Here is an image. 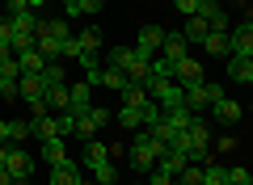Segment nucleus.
Returning a JSON list of instances; mask_svg holds the SVG:
<instances>
[{
  "instance_id": "obj_1",
  "label": "nucleus",
  "mask_w": 253,
  "mask_h": 185,
  "mask_svg": "<svg viewBox=\"0 0 253 185\" xmlns=\"http://www.w3.org/2000/svg\"><path fill=\"white\" fill-rule=\"evenodd\" d=\"M63 38H72V26H68L63 17H55V21H42V26H38L34 46H38V55H42V59L51 63V59H59V46H63Z\"/></svg>"
},
{
  "instance_id": "obj_2",
  "label": "nucleus",
  "mask_w": 253,
  "mask_h": 185,
  "mask_svg": "<svg viewBox=\"0 0 253 185\" xmlns=\"http://www.w3.org/2000/svg\"><path fill=\"white\" fill-rule=\"evenodd\" d=\"M17 97L30 101L34 114H42V110H46V76H42V72H21V76H17Z\"/></svg>"
},
{
  "instance_id": "obj_3",
  "label": "nucleus",
  "mask_w": 253,
  "mask_h": 185,
  "mask_svg": "<svg viewBox=\"0 0 253 185\" xmlns=\"http://www.w3.org/2000/svg\"><path fill=\"white\" fill-rule=\"evenodd\" d=\"M165 151H169V143H156V139H148V135H135V139H131V164H135L139 173H148Z\"/></svg>"
},
{
  "instance_id": "obj_4",
  "label": "nucleus",
  "mask_w": 253,
  "mask_h": 185,
  "mask_svg": "<svg viewBox=\"0 0 253 185\" xmlns=\"http://www.w3.org/2000/svg\"><path fill=\"white\" fill-rule=\"evenodd\" d=\"M215 97H224V88H219V84H207V80H199V84L186 88V101H181V106H186L190 114H203V110H211V101H215Z\"/></svg>"
},
{
  "instance_id": "obj_5",
  "label": "nucleus",
  "mask_w": 253,
  "mask_h": 185,
  "mask_svg": "<svg viewBox=\"0 0 253 185\" xmlns=\"http://www.w3.org/2000/svg\"><path fill=\"white\" fill-rule=\"evenodd\" d=\"M148 97H156L161 110H177L181 101H186V88H181L177 80H152V84H148Z\"/></svg>"
},
{
  "instance_id": "obj_6",
  "label": "nucleus",
  "mask_w": 253,
  "mask_h": 185,
  "mask_svg": "<svg viewBox=\"0 0 253 185\" xmlns=\"http://www.w3.org/2000/svg\"><path fill=\"white\" fill-rule=\"evenodd\" d=\"M72 118H76L72 135H81V139H93V131L110 122V110H97V106H89V110H81V114H72Z\"/></svg>"
},
{
  "instance_id": "obj_7",
  "label": "nucleus",
  "mask_w": 253,
  "mask_h": 185,
  "mask_svg": "<svg viewBox=\"0 0 253 185\" xmlns=\"http://www.w3.org/2000/svg\"><path fill=\"white\" fill-rule=\"evenodd\" d=\"M232 34H228V46H232V55H241V59H253V26H228Z\"/></svg>"
},
{
  "instance_id": "obj_8",
  "label": "nucleus",
  "mask_w": 253,
  "mask_h": 185,
  "mask_svg": "<svg viewBox=\"0 0 253 185\" xmlns=\"http://www.w3.org/2000/svg\"><path fill=\"white\" fill-rule=\"evenodd\" d=\"M173 80H177L181 88H190V84H199V80H207V76H203V63H199V59L181 55V59H177V72H173Z\"/></svg>"
},
{
  "instance_id": "obj_9",
  "label": "nucleus",
  "mask_w": 253,
  "mask_h": 185,
  "mask_svg": "<svg viewBox=\"0 0 253 185\" xmlns=\"http://www.w3.org/2000/svg\"><path fill=\"white\" fill-rule=\"evenodd\" d=\"M4 168H9L13 181H30V173H34V160H30L21 148H9V160H4Z\"/></svg>"
},
{
  "instance_id": "obj_10",
  "label": "nucleus",
  "mask_w": 253,
  "mask_h": 185,
  "mask_svg": "<svg viewBox=\"0 0 253 185\" xmlns=\"http://www.w3.org/2000/svg\"><path fill=\"white\" fill-rule=\"evenodd\" d=\"M199 17L207 21V30H228V13L215 0H199Z\"/></svg>"
},
{
  "instance_id": "obj_11",
  "label": "nucleus",
  "mask_w": 253,
  "mask_h": 185,
  "mask_svg": "<svg viewBox=\"0 0 253 185\" xmlns=\"http://www.w3.org/2000/svg\"><path fill=\"white\" fill-rule=\"evenodd\" d=\"M203 51L215 55V59H228V55H232V46H228V30H207V34H203Z\"/></svg>"
},
{
  "instance_id": "obj_12",
  "label": "nucleus",
  "mask_w": 253,
  "mask_h": 185,
  "mask_svg": "<svg viewBox=\"0 0 253 185\" xmlns=\"http://www.w3.org/2000/svg\"><path fill=\"white\" fill-rule=\"evenodd\" d=\"M89 84H101V88H118V93H123V88H126V76H123L118 68H110V63H106V68L89 72Z\"/></svg>"
},
{
  "instance_id": "obj_13",
  "label": "nucleus",
  "mask_w": 253,
  "mask_h": 185,
  "mask_svg": "<svg viewBox=\"0 0 253 185\" xmlns=\"http://www.w3.org/2000/svg\"><path fill=\"white\" fill-rule=\"evenodd\" d=\"M211 114H215V122H224V126L241 122V106H236L232 97H215L211 101Z\"/></svg>"
},
{
  "instance_id": "obj_14",
  "label": "nucleus",
  "mask_w": 253,
  "mask_h": 185,
  "mask_svg": "<svg viewBox=\"0 0 253 185\" xmlns=\"http://www.w3.org/2000/svg\"><path fill=\"white\" fill-rule=\"evenodd\" d=\"M161 42H165V30H161V26H139V42H135V51L156 55V51H161Z\"/></svg>"
},
{
  "instance_id": "obj_15",
  "label": "nucleus",
  "mask_w": 253,
  "mask_h": 185,
  "mask_svg": "<svg viewBox=\"0 0 253 185\" xmlns=\"http://www.w3.org/2000/svg\"><path fill=\"white\" fill-rule=\"evenodd\" d=\"M93 106V84L84 80V84H76V88H68V110L72 114H81V110H89Z\"/></svg>"
},
{
  "instance_id": "obj_16",
  "label": "nucleus",
  "mask_w": 253,
  "mask_h": 185,
  "mask_svg": "<svg viewBox=\"0 0 253 185\" xmlns=\"http://www.w3.org/2000/svg\"><path fill=\"white\" fill-rule=\"evenodd\" d=\"M51 185H81V168L72 160H63V164L51 168Z\"/></svg>"
},
{
  "instance_id": "obj_17",
  "label": "nucleus",
  "mask_w": 253,
  "mask_h": 185,
  "mask_svg": "<svg viewBox=\"0 0 253 185\" xmlns=\"http://www.w3.org/2000/svg\"><path fill=\"white\" fill-rule=\"evenodd\" d=\"M30 135H34L38 143H42V139H59V122H55V118H46V114H38L34 122H30Z\"/></svg>"
},
{
  "instance_id": "obj_18",
  "label": "nucleus",
  "mask_w": 253,
  "mask_h": 185,
  "mask_svg": "<svg viewBox=\"0 0 253 185\" xmlns=\"http://www.w3.org/2000/svg\"><path fill=\"white\" fill-rule=\"evenodd\" d=\"M228 76L236 84H249L253 80V59H241V55H228Z\"/></svg>"
},
{
  "instance_id": "obj_19",
  "label": "nucleus",
  "mask_w": 253,
  "mask_h": 185,
  "mask_svg": "<svg viewBox=\"0 0 253 185\" xmlns=\"http://www.w3.org/2000/svg\"><path fill=\"white\" fill-rule=\"evenodd\" d=\"M186 38H181V34H169V30H165V42H161V51H156V55H165V59H173V63H177L181 59V55H186Z\"/></svg>"
},
{
  "instance_id": "obj_20",
  "label": "nucleus",
  "mask_w": 253,
  "mask_h": 185,
  "mask_svg": "<svg viewBox=\"0 0 253 185\" xmlns=\"http://www.w3.org/2000/svg\"><path fill=\"white\" fill-rule=\"evenodd\" d=\"M148 101H152V97H148V88H144V84H131V80H126V88H123V106H126V110H144Z\"/></svg>"
},
{
  "instance_id": "obj_21",
  "label": "nucleus",
  "mask_w": 253,
  "mask_h": 185,
  "mask_svg": "<svg viewBox=\"0 0 253 185\" xmlns=\"http://www.w3.org/2000/svg\"><path fill=\"white\" fill-rule=\"evenodd\" d=\"M42 160L46 164H63V160H68V151H63V139H42Z\"/></svg>"
},
{
  "instance_id": "obj_22",
  "label": "nucleus",
  "mask_w": 253,
  "mask_h": 185,
  "mask_svg": "<svg viewBox=\"0 0 253 185\" xmlns=\"http://www.w3.org/2000/svg\"><path fill=\"white\" fill-rule=\"evenodd\" d=\"M46 110H68V84H46Z\"/></svg>"
},
{
  "instance_id": "obj_23",
  "label": "nucleus",
  "mask_w": 253,
  "mask_h": 185,
  "mask_svg": "<svg viewBox=\"0 0 253 185\" xmlns=\"http://www.w3.org/2000/svg\"><path fill=\"white\" fill-rule=\"evenodd\" d=\"M203 34H207V21L194 13V17H186V30H181V38L186 42H203Z\"/></svg>"
},
{
  "instance_id": "obj_24",
  "label": "nucleus",
  "mask_w": 253,
  "mask_h": 185,
  "mask_svg": "<svg viewBox=\"0 0 253 185\" xmlns=\"http://www.w3.org/2000/svg\"><path fill=\"white\" fill-rule=\"evenodd\" d=\"M17 63H21V72H42V68H46V59L38 55V46H30V51H21V55H17Z\"/></svg>"
},
{
  "instance_id": "obj_25",
  "label": "nucleus",
  "mask_w": 253,
  "mask_h": 185,
  "mask_svg": "<svg viewBox=\"0 0 253 185\" xmlns=\"http://www.w3.org/2000/svg\"><path fill=\"white\" fill-rule=\"evenodd\" d=\"M203 185H228V168L224 164H203Z\"/></svg>"
},
{
  "instance_id": "obj_26",
  "label": "nucleus",
  "mask_w": 253,
  "mask_h": 185,
  "mask_svg": "<svg viewBox=\"0 0 253 185\" xmlns=\"http://www.w3.org/2000/svg\"><path fill=\"white\" fill-rule=\"evenodd\" d=\"M173 72H177V63H173V59L152 55V80H173Z\"/></svg>"
},
{
  "instance_id": "obj_27",
  "label": "nucleus",
  "mask_w": 253,
  "mask_h": 185,
  "mask_svg": "<svg viewBox=\"0 0 253 185\" xmlns=\"http://www.w3.org/2000/svg\"><path fill=\"white\" fill-rule=\"evenodd\" d=\"M38 26H42V17H38L34 9H26V13L13 17V30H30V34H38Z\"/></svg>"
},
{
  "instance_id": "obj_28",
  "label": "nucleus",
  "mask_w": 253,
  "mask_h": 185,
  "mask_svg": "<svg viewBox=\"0 0 253 185\" xmlns=\"http://www.w3.org/2000/svg\"><path fill=\"white\" fill-rule=\"evenodd\" d=\"M173 181H177V185H203V164H186Z\"/></svg>"
},
{
  "instance_id": "obj_29",
  "label": "nucleus",
  "mask_w": 253,
  "mask_h": 185,
  "mask_svg": "<svg viewBox=\"0 0 253 185\" xmlns=\"http://www.w3.org/2000/svg\"><path fill=\"white\" fill-rule=\"evenodd\" d=\"M9 46H13V55H21V51H30V46H34V34H30V30H13V38H9Z\"/></svg>"
},
{
  "instance_id": "obj_30",
  "label": "nucleus",
  "mask_w": 253,
  "mask_h": 185,
  "mask_svg": "<svg viewBox=\"0 0 253 185\" xmlns=\"http://www.w3.org/2000/svg\"><path fill=\"white\" fill-rule=\"evenodd\" d=\"M110 156V151H106V143H97V139H89V148H84V164H101V160H106Z\"/></svg>"
},
{
  "instance_id": "obj_31",
  "label": "nucleus",
  "mask_w": 253,
  "mask_h": 185,
  "mask_svg": "<svg viewBox=\"0 0 253 185\" xmlns=\"http://www.w3.org/2000/svg\"><path fill=\"white\" fill-rule=\"evenodd\" d=\"M148 185H173V173L161 168V164H152V168H148Z\"/></svg>"
},
{
  "instance_id": "obj_32",
  "label": "nucleus",
  "mask_w": 253,
  "mask_h": 185,
  "mask_svg": "<svg viewBox=\"0 0 253 185\" xmlns=\"http://www.w3.org/2000/svg\"><path fill=\"white\" fill-rule=\"evenodd\" d=\"M126 63H131V51H126V46H114V51H110V68H118V72H123ZM123 76H126V72H123Z\"/></svg>"
},
{
  "instance_id": "obj_33",
  "label": "nucleus",
  "mask_w": 253,
  "mask_h": 185,
  "mask_svg": "<svg viewBox=\"0 0 253 185\" xmlns=\"http://www.w3.org/2000/svg\"><path fill=\"white\" fill-rule=\"evenodd\" d=\"M93 177H97V185H110V181H114V164H110V160L93 164Z\"/></svg>"
},
{
  "instance_id": "obj_34",
  "label": "nucleus",
  "mask_w": 253,
  "mask_h": 185,
  "mask_svg": "<svg viewBox=\"0 0 253 185\" xmlns=\"http://www.w3.org/2000/svg\"><path fill=\"white\" fill-rule=\"evenodd\" d=\"M0 76H4V80H17V76H21V63H17V55H13V59H0Z\"/></svg>"
},
{
  "instance_id": "obj_35",
  "label": "nucleus",
  "mask_w": 253,
  "mask_h": 185,
  "mask_svg": "<svg viewBox=\"0 0 253 185\" xmlns=\"http://www.w3.org/2000/svg\"><path fill=\"white\" fill-rule=\"evenodd\" d=\"M59 59H76V63H81V46H76V38H63V46H59Z\"/></svg>"
},
{
  "instance_id": "obj_36",
  "label": "nucleus",
  "mask_w": 253,
  "mask_h": 185,
  "mask_svg": "<svg viewBox=\"0 0 253 185\" xmlns=\"http://www.w3.org/2000/svg\"><path fill=\"white\" fill-rule=\"evenodd\" d=\"M55 122H59V139H68V135H72V126H76V118H72V110H63Z\"/></svg>"
},
{
  "instance_id": "obj_37",
  "label": "nucleus",
  "mask_w": 253,
  "mask_h": 185,
  "mask_svg": "<svg viewBox=\"0 0 253 185\" xmlns=\"http://www.w3.org/2000/svg\"><path fill=\"white\" fill-rule=\"evenodd\" d=\"M42 76H46V84H63V68H59V63H46Z\"/></svg>"
},
{
  "instance_id": "obj_38",
  "label": "nucleus",
  "mask_w": 253,
  "mask_h": 185,
  "mask_svg": "<svg viewBox=\"0 0 253 185\" xmlns=\"http://www.w3.org/2000/svg\"><path fill=\"white\" fill-rule=\"evenodd\" d=\"M228 185H253V177L245 168H228Z\"/></svg>"
},
{
  "instance_id": "obj_39",
  "label": "nucleus",
  "mask_w": 253,
  "mask_h": 185,
  "mask_svg": "<svg viewBox=\"0 0 253 185\" xmlns=\"http://www.w3.org/2000/svg\"><path fill=\"white\" fill-rule=\"evenodd\" d=\"M26 135H30V122H9V143L26 139Z\"/></svg>"
},
{
  "instance_id": "obj_40",
  "label": "nucleus",
  "mask_w": 253,
  "mask_h": 185,
  "mask_svg": "<svg viewBox=\"0 0 253 185\" xmlns=\"http://www.w3.org/2000/svg\"><path fill=\"white\" fill-rule=\"evenodd\" d=\"M9 38H13V17L4 13V17H0V42H9Z\"/></svg>"
},
{
  "instance_id": "obj_41",
  "label": "nucleus",
  "mask_w": 253,
  "mask_h": 185,
  "mask_svg": "<svg viewBox=\"0 0 253 185\" xmlns=\"http://www.w3.org/2000/svg\"><path fill=\"white\" fill-rule=\"evenodd\" d=\"M177 13H186V17H194V13H199V0H177Z\"/></svg>"
},
{
  "instance_id": "obj_42",
  "label": "nucleus",
  "mask_w": 253,
  "mask_h": 185,
  "mask_svg": "<svg viewBox=\"0 0 253 185\" xmlns=\"http://www.w3.org/2000/svg\"><path fill=\"white\" fill-rule=\"evenodd\" d=\"M76 4H81V13H89V17L101 13V0H76Z\"/></svg>"
},
{
  "instance_id": "obj_43",
  "label": "nucleus",
  "mask_w": 253,
  "mask_h": 185,
  "mask_svg": "<svg viewBox=\"0 0 253 185\" xmlns=\"http://www.w3.org/2000/svg\"><path fill=\"white\" fill-rule=\"evenodd\" d=\"M30 9V0H9V17H17V13Z\"/></svg>"
},
{
  "instance_id": "obj_44",
  "label": "nucleus",
  "mask_w": 253,
  "mask_h": 185,
  "mask_svg": "<svg viewBox=\"0 0 253 185\" xmlns=\"http://www.w3.org/2000/svg\"><path fill=\"white\" fill-rule=\"evenodd\" d=\"M63 13H68V17H81V4H76V0H63Z\"/></svg>"
},
{
  "instance_id": "obj_45",
  "label": "nucleus",
  "mask_w": 253,
  "mask_h": 185,
  "mask_svg": "<svg viewBox=\"0 0 253 185\" xmlns=\"http://www.w3.org/2000/svg\"><path fill=\"white\" fill-rule=\"evenodd\" d=\"M0 143H9V122L0 118Z\"/></svg>"
},
{
  "instance_id": "obj_46",
  "label": "nucleus",
  "mask_w": 253,
  "mask_h": 185,
  "mask_svg": "<svg viewBox=\"0 0 253 185\" xmlns=\"http://www.w3.org/2000/svg\"><path fill=\"white\" fill-rule=\"evenodd\" d=\"M0 59H13V46L9 42H0Z\"/></svg>"
},
{
  "instance_id": "obj_47",
  "label": "nucleus",
  "mask_w": 253,
  "mask_h": 185,
  "mask_svg": "<svg viewBox=\"0 0 253 185\" xmlns=\"http://www.w3.org/2000/svg\"><path fill=\"white\" fill-rule=\"evenodd\" d=\"M0 185H13V177H9V168H0Z\"/></svg>"
},
{
  "instance_id": "obj_48",
  "label": "nucleus",
  "mask_w": 253,
  "mask_h": 185,
  "mask_svg": "<svg viewBox=\"0 0 253 185\" xmlns=\"http://www.w3.org/2000/svg\"><path fill=\"white\" fill-rule=\"evenodd\" d=\"M4 160H9V148H4V143H0V168H4Z\"/></svg>"
},
{
  "instance_id": "obj_49",
  "label": "nucleus",
  "mask_w": 253,
  "mask_h": 185,
  "mask_svg": "<svg viewBox=\"0 0 253 185\" xmlns=\"http://www.w3.org/2000/svg\"><path fill=\"white\" fill-rule=\"evenodd\" d=\"M9 84H17V80H4V76H0V93H4V88H9Z\"/></svg>"
},
{
  "instance_id": "obj_50",
  "label": "nucleus",
  "mask_w": 253,
  "mask_h": 185,
  "mask_svg": "<svg viewBox=\"0 0 253 185\" xmlns=\"http://www.w3.org/2000/svg\"><path fill=\"white\" fill-rule=\"evenodd\" d=\"M13 185H26V181H13Z\"/></svg>"
},
{
  "instance_id": "obj_51",
  "label": "nucleus",
  "mask_w": 253,
  "mask_h": 185,
  "mask_svg": "<svg viewBox=\"0 0 253 185\" xmlns=\"http://www.w3.org/2000/svg\"><path fill=\"white\" fill-rule=\"evenodd\" d=\"M110 185H118V181H110Z\"/></svg>"
},
{
  "instance_id": "obj_52",
  "label": "nucleus",
  "mask_w": 253,
  "mask_h": 185,
  "mask_svg": "<svg viewBox=\"0 0 253 185\" xmlns=\"http://www.w3.org/2000/svg\"><path fill=\"white\" fill-rule=\"evenodd\" d=\"M173 185H177V181H173Z\"/></svg>"
}]
</instances>
